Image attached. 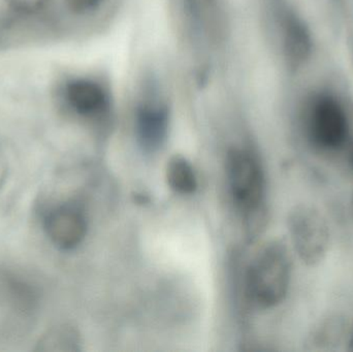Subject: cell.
Segmentation results:
<instances>
[{
  "instance_id": "obj_5",
  "label": "cell",
  "mask_w": 353,
  "mask_h": 352,
  "mask_svg": "<svg viewBox=\"0 0 353 352\" xmlns=\"http://www.w3.org/2000/svg\"><path fill=\"white\" fill-rule=\"evenodd\" d=\"M56 101L70 113L82 118H97L110 109L107 87L90 76H72L60 81L54 89Z\"/></svg>"
},
{
  "instance_id": "obj_1",
  "label": "cell",
  "mask_w": 353,
  "mask_h": 352,
  "mask_svg": "<svg viewBox=\"0 0 353 352\" xmlns=\"http://www.w3.org/2000/svg\"><path fill=\"white\" fill-rule=\"evenodd\" d=\"M292 272V258L285 244H267L247 271V293L253 305L271 309L281 304L290 289Z\"/></svg>"
},
{
  "instance_id": "obj_10",
  "label": "cell",
  "mask_w": 353,
  "mask_h": 352,
  "mask_svg": "<svg viewBox=\"0 0 353 352\" xmlns=\"http://www.w3.org/2000/svg\"><path fill=\"white\" fill-rule=\"evenodd\" d=\"M80 343L74 329L68 326L55 327L48 331L39 340L37 351L46 352H63L78 351Z\"/></svg>"
},
{
  "instance_id": "obj_12",
  "label": "cell",
  "mask_w": 353,
  "mask_h": 352,
  "mask_svg": "<svg viewBox=\"0 0 353 352\" xmlns=\"http://www.w3.org/2000/svg\"><path fill=\"white\" fill-rule=\"evenodd\" d=\"M344 334V324L338 318H330L321 322L316 329L312 331L309 337V343L312 346L323 349L332 344L340 342Z\"/></svg>"
},
{
  "instance_id": "obj_3",
  "label": "cell",
  "mask_w": 353,
  "mask_h": 352,
  "mask_svg": "<svg viewBox=\"0 0 353 352\" xmlns=\"http://www.w3.org/2000/svg\"><path fill=\"white\" fill-rule=\"evenodd\" d=\"M226 173L236 206L248 214L261 210L265 198V174L256 155L249 149H230L226 157Z\"/></svg>"
},
{
  "instance_id": "obj_11",
  "label": "cell",
  "mask_w": 353,
  "mask_h": 352,
  "mask_svg": "<svg viewBox=\"0 0 353 352\" xmlns=\"http://www.w3.org/2000/svg\"><path fill=\"white\" fill-rule=\"evenodd\" d=\"M56 0H0L3 8L14 18L37 20L53 8Z\"/></svg>"
},
{
  "instance_id": "obj_13",
  "label": "cell",
  "mask_w": 353,
  "mask_h": 352,
  "mask_svg": "<svg viewBox=\"0 0 353 352\" xmlns=\"http://www.w3.org/2000/svg\"><path fill=\"white\" fill-rule=\"evenodd\" d=\"M64 8L72 16L87 17L103 8L105 0H61Z\"/></svg>"
},
{
  "instance_id": "obj_9",
  "label": "cell",
  "mask_w": 353,
  "mask_h": 352,
  "mask_svg": "<svg viewBox=\"0 0 353 352\" xmlns=\"http://www.w3.org/2000/svg\"><path fill=\"white\" fill-rule=\"evenodd\" d=\"M168 184L176 194L188 196L197 188V178L191 163L182 156L170 159L165 172Z\"/></svg>"
},
{
  "instance_id": "obj_14",
  "label": "cell",
  "mask_w": 353,
  "mask_h": 352,
  "mask_svg": "<svg viewBox=\"0 0 353 352\" xmlns=\"http://www.w3.org/2000/svg\"><path fill=\"white\" fill-rule=\"evenodd\" d=\"M187 10L195 22H201L213 3V0H185Z\"/></svg>"
},
{
  "instance_id": "obj_15",
  "label": "cell",
  "mask_w": 353,
  "mask_h": 352,
  "mask_svg": "<svg viewBox=\"0 0 353 352\" xmlns=\"http://www.w3.org/2000/svg\"><path fill=\"white\" fill-rule=\"evenodd\" d=\"M348 349L350 351H353V330L350 333V341H348Z\"/></svg>"
},
{
  "instance_id": "obj_7",
  "label": "cell",
  "mask_w": 353,
  "mask_h": 352,
  "mask_svg": "<svg viewBox=\"0 0 353 352\" xmlns=\"http://www.w3.org/2000/svg\"><path fill=\"white\" fill-rule=\"evenodd\" d=\"M46 231L52 243L60 249H74L86 236V218L77 207L65 205L48 215Z\"/></svg>"
},
{
  "instance_id": "obj_2",
  "label": "cell",
  "mask_w": 353,
  "mask_h": 352,
  "mask_svg": "<svg viewBox=\"0 0 353 352\" xmlns=\"http://www.w3.org/2000/svg\"><path fill=\"white\" fill-rule=\"evenodd\" d=\"M288 225L301 262L308 267L319 266L331 244L329 225L321 211L312 205H298L288 214Z\"/></svg>"
},
{
  "instance_id": "obj_8",
  "label": "cell",
  "mask_w": 353,
  "mask_h": 352,
  "mask_svg": "<svg viewBox=\"0 0 353 352\" xmlns=\"http://www.w3.org/2000/svg\"><path fill=\"white\" fill-rule=\"evenodd\" d=\"M284 53L292 68L303 65L312 53L310 31L302 20L296 16L286 18L283 31Z\"/></svg>"
},
{
  "instance_id": "obj_16",
  "label": "cell",
  "mask_w": 353,
  "mask_h": 352,
  "mask_svg": "<svg viewBox=\"0 0 353 352\" xmlns=\"http://www.w3.org/2000/svg\"><path fill=\"white\" fill-rule=\"evenodd\" d=\"M352 212H353V198H352Z\"/></svg>"
},
{
  "instance_id": "obj_4",
  "label": "cell",
  "mask_w": 353,
  "mask_h": 352,
  "mask_svg": "<svg viewBox=\"0 0 353 352\" xmlns=\"http://www.w3.org/2000/svg\"><path fill=\"white\" fill-rule=\"evenodd\" d=\"M308 138L323 151H338L347 144L350 123L343 107L332 96H321L308 116Z\"/></svg>"
},
{
  "instance_id": "obj_6",
  "label": "cell",
  "mask_w": 353,
  "mask_h": 352,
  "mask_svg": "<svg viewBox=\"0 0 353 352\" xmlns=\"http://www.w3.org/2000/svg\"><path fill=\"white\" fill-rule=\"evenodd\" d=\"M170 121L169 105L152 88L136 109L137 140L145 153L153 154L163 148L169 136Z\"/></svg>"
}]
</instances>
